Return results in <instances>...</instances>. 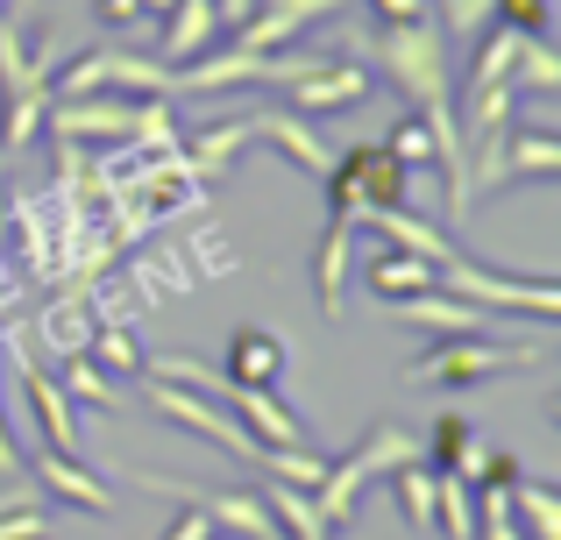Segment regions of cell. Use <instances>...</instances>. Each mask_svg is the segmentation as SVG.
I'll list each match as a JSON object with an SVG mask.
<instances>
[{
  "instance_id": "44dd1931",
  "label": "cell",
  "mask_w": 561,
  "mask_h": 540,
  "mask_svg": "<svg viewBox=\"0 0 561 540\" xmlns=\"http://www.w3.org/2000/svg\"><path fill=\"white\" fill-rule=\"evenodd\" d=\"M85 356H93L107 377H142V363H150L142 342H136V328H93L85 334Z\"/></svg>"
},
{
  "instance_id": "30bf717a",
  "label": "cell",
  "mask_w": 561,
  "mask_h": 540,
  "mask_svg": "<svg viewBox=\"0 0 561 540\" xmlns=\"http://www.w3.org/2000/svg\"><path fill=\"white\" fill-rule=\"evenodd\" d=\"M249 128H256V142H277V157H291L306 179H328V171H334V150L313 136V122H306V114L263 107V114H249Z\"/></svg>"
},
{
  "instance_id": "e0dca14e",
  "label": "cell",
  "mask_w": 561,
  "mask_h": 540,
  "mask_svg": "<svg viewBox=\"0 0 561 540\" xmlns=\"http://www.w3.org/2000/svg\"><path fill=\"white\" fill-rule=\"evenodd\" d=\"M434 470L462 476V484L477 491V470H483V448H477V434H469V420H462V413H440V420H434Z\"/></svg>"
},
{
  "instance_id": "7a4b0ae2",
  "label": "cell",
  "mask_w": 561,
  "mask_h": 540,
  "mask_svg": "<svg viewBox=\"0 0 561 540\" xmlns=\"http://www.w3.org/2000/svg\"><path fill=\"white\" fill-rule=\"evenodd\" d=\"M512 179H561V136L554 128H497L469 142V199L497 193Z\"/></svg>"
},
{
  "instance_id": "52a82bcc",
  "label": "cell",
  "mask_w": 561,
  "mask_h": 540,
  "mask_svg": "<svg viewBox=\"0 0 561 540\" xmlns=\"http://www.w3.org/2000/svg\"><path fill=\"white\" fill-rule=\"evenodd\" d=\"M334 8H348V0H256V8L234 22V50H277V43H291L299 28L328 22Z\"/></svg>"
},
{
  "instance_id": "3957f363",
  "label": "cell",
  "mask_w": 561,
  "mask_h": 540,
  "mask_svg": "<svg viewBox=\"0 0 561 540\" xmlns=\"http://www.w3.org/2000/svg\"><path fill=\"white\" fill-rule=\"evenodd\" d=\"M85 93H171V65H157V57L142 50H79L71 65L50 71V100H85Z\"/></svg>"
},
{
  "instance_id": "d6986e66",
  "label": "cell",
  "mask_w": 561,
  "mask_h": 540,
  "mask_svg": "<svg viewBox=\"0 0 561 540\" xmlns=\"http://www.w3.org/2000/svg\"><path fill=\"white\" fill-rule=\"evenodd\" d=\"M434 527H448V540H477V491L448 470H434Z\"/></svg>"
},
{
  "instance_id": "2e32d148",
  "label": "cell",
  "mask_w": 561,
  "mask_h": 540,
  "mask_svg": "<svg viewBox=\"0 0 561 540\" xmlns=\"http://www.w3.org/2000/svg\"><path fill=\"white\" fill-rule=\"evenodd\" d=\"M348 228L356 221H328V235L313 242V299L328 320H342V277H348Z\"/></svg>"
},
{
  "instance_id": "277c9868",
  "label": "cell",
  "mask_w": 561,
  "mask_h": 540,
  "mask_svg": "<svg viewBox=\"0 0 561 540\" xmlns=\"http://www.w3.org/2000/svg\"><path fill=\"white\" fill-rule=\"evenodd\" d=\"M412 456H420V441H412L405 427H370V441H363L348 462H334V470L313 484V513H320V527L334 533V527L348 519V505H356V491L370 484V476H391L398 462H412Z\"/></svg>"
},
{
  "instance_id": "8fae6325",
  "label": "cell",
  "mask_w": 561,
  "mask_h": 540,
  "mask_svg": "<svg viewBox=\"0 0 561 540\" xmlns=\"http://www.w3.org/2000/svg\"><path fill=\"white\" fill-rule=\"evenodd\" d=\"M157 28H164V57L157 65H192V57H206L220 43V8L214 0H171L164 14H157Z\"/></svg>"
},
{
  "instance_id": "7c38bea8",
  "label": "cell",
  "mask_w": 561,
  "mask_h": 540,
  "mask_svg": "<svg viewBox=\"0 0 561 540\" xmlns=\"http://www.w3.org/2000/svg\"><path fill=\"white\" fill-rule=\"evenodd\" d=\"M363 285H370L383 306H398V299H420V291H434V264H426V256H412V250L377 242V250L363 256Z\"/></svg>"
},
{
  "instance_id": "6da1fadb",
  "label": "cell",
  "mask_w": 561,
  "mask_h": 540,
  "mask_svg": "<svg viewBox=\"0 0 561 540\" xmlns=\"http://www.w3.org/2000/svg\"><path fill=\"white\" fill-rule=\"evenodd\" d=\"M370 93H377V71L363 65V57H348V50H306L299 65H291V79L277 85V107H291V114H306V122H320V114L363 107Z\"/></svg>"
},
{
  "instance_id": "5bb4252c",
  "label": "cell",
  "mask_w": 561,
  "mask_h": 540,
  "mask_svg": "<svg viewBox=\"0 0 561 540\" xmlns=\"http://www.w3.org/2000/svg\"><path fill=\"white\" fill-rule=\"evenodd\" d=\"M242 142H256V128H249V114L242 122H220V128H199V136L179 150V164H185V179H199V185H214L220 171L242 157Z\"/></svg>"
},
{
  "instance_id": "7402d4cb",
  "label": "cell",
  "mask_w": 561,
  "mask_h": 540,
  "mask_svg": "<svg viewBox=\"0 0 561 540\" xmlns=\"http://www.w3.org/2000/svg\"><path fill=\"white\" fill-rule=\"evenodd\" d=\"M505 498L526 513V540H561V498H554V484L519 476V491H505Z\"/></svg>"
},
{
  "instance_id": "d4e9b609",
  "label": "cell",
  "mask_w": 561,
  "mask_h": 540,
  "mask_svg": "<svg viewBox=\"0 0 561 540\" xmlns=\"http://www.w3.org/2000/svg\"><path fill=\"white\" fill-rule=\"evenodd\" d=\"M491 22H497V0H440V36L477 43Z\"/></svg>"
},
{
  "instance_id": "5b68a950",
  "label": "cell",
  "mask_w": 561,
  "mask_h": 540,
  "mask_svg": "<svg viewBox=\"0 0 561 540\" xmlns=\"http://www.w3.org/2000/svg\"><path fill=\"white\" fill-rule=\"evenodd\" d=\"M512 363H540V348L534 342H497V334H440L412 363V384H483V377L512 370Z\"/></svg>"
},
{
  "instance_id": "9a60e30c",
  "label": "cell",
  "mask_w": 561,
  "mask_h": 540,
  "mask_svg": "<svg viewBox=\"0 0 561 540\" xmlns=\"http://www.w3.org/2000/svg\"><path fill=\"white\" fill-rule=\"evenodd\" d=\"M85 306H93V285H71L65 299H50V306H43L36 342H50V356H79V348H85V334L100 328V320H85Z\"/></svg>"
},
{
  "instance_id": "484cf974",
  "label": "cell",
  "mask_w": 561,
  "mask_h": 540,
  "mask_svg": "<svg viewBox=\"0 0 561 540\" xmlns=\"http://www.w3.org/2000/svg\"><path fill=\"white\" fill-rule=\"evenodd\" d=\"M185 256H199V277H228V271H234V242L214 235V228H192Z\"/></svg>"
},
{
  "instance_id": "ac0fdd59",
  "label": "cell",
  "mask_w": 561,
  "mask_h": 540,
  "mask_svg": "<svg viewBox=\"0 0 561 540\" xmlns=\"http://www.w3.org/2000/svg\"><path fill=\"white\" fill-rule=\"evenodd\" d=\"M57 391H65V405H85V413H114L122 405V391H114V377L100 370L93 356H65V377H57Z\"/></svg>"
},
{
  "instance_id": "9c48e42d",
  "label": "cell",
  "mask_w": 561,
  "mask_h": 540,
  "mask_svg": "<svg viewBox=\"0 0 561 540\" xmlns=\"http://www.w3.org/2000/svg\"><path fill=\"white\" fill-rule=\"evenodd\" d=\"M14 377H22V399H28V420H36L43 448H65V456H79V434H71L65 391H57V377L43 370L36 356H22V342H14Z\"/></svg>"
},
{
  "instance_id": "cb8c5ba5",
  "label": "cell",
  "mask_w": 561,
  "mask_h": 540,
  "mask_svg": "<svg viewBox=\"0 0 561 540\" xmlns=\"http://www.w3.org/2000/svg\"><path fill=\"white\" fill-rule=\"evenodd\" d=\"M383 150H391L405 171H426V164H434V128H426L420 114H398L391 136H383Z\"/></svg>"
},
{
  "instance_id": "ffe728a7",
  "label": "cell",
  "mask_w": 561,
  "mask_h": 540,
  "mask_svg": "<svg viewBox=\"0 0 561 540\" xmlns=\"http://www.w3.org/2000/svg\"><path fill=\"white\" fill-rule=\"evenodd\" d=\"M391 491H398V513L412 519V527L420 533H434V462H398L391 470Z\"/></svg>"
},
{
  "instance_id": "4fadbf2b",
  "label": "cell",
  "mask_w": 561,
  "mask_h": 540,
  "mask_svg": "<svg viewBox=\"0 0 561 540\" xmlns=\"http://www.w3.org/2000/svg\"><path fill=\"white\" fill-rule=\"evenodd\" d=\"M36 484L50 491V498H65V505H79V513H107V484H100L93 470H85L79 456H65V448H36Z\"/></svg>"
},
{
  "instance_id": "603a6c76",
  "label": "cell",
  "mask_w": 561,
  "mask_h": 540,
  "mask_svg": "<svg viewBox=\"0 0 561 540\" xmlns=\"http://www.w3.org/2000/svg\"><path fill=\"white\" fill-rule=\"evenodd\" d=\"M512 85H519V93H561V57H554V43H548V36H526V43H519Z\"/></svg>"
},
{
  "instance_id": "ba28073f",
  "label": "cell",
  "mask_w": 561,
  "mask_h": 540,
  "mask_svg": "<svg viewBox=\"0 0 561 540\" xmlns=\"http://www.w3.org/2000/svg\"><path fill=\"white\" fill-rule=\"evenodd\" d=\"M285 342L263 328H234L228 348H220V384H249V391H277L285 384Z\"/></svg>"
},
{
  "instance_id": "4316f807",
  "label": "cell",
  "mask_w": 561,
  "mask_h": 540,
  "mask_svg": "<svg viewBox=\"0 0 561 540\" xmlns=\"http://www.w3.org/2000/svg\"><path fill=\"white\" fill-rule=\"evenodd\" d=\"M370 8H377V28H405V22H426L434 0H370Z\"/></svg>"
},
{
  "instance_id": "8992f818",
  "label": "cell",
  "mask_w": 561,
  "mask_h": 540,
  "mask_svg": "<svg viewBox=\"0 0 561 540\" xmlns=\"http://www.w3.org/2000/svg\"><path fill=\"white\" fill-rule=\"evenodd\" d=\"M434 285H448L455 299H469V306H519V313H534L540 328L561 313V291L548 285V277H497V271H483L477 256H462V250H448L434 264Z\"/></svg>"
},
{
  "instance_id": "83f0119b",
  "label": "cell",
  "mask_w": 561,
  "mask_h": 540,
  "mask_svg": "<svg viewBox=\"0 0 561 540\" xmlns=\"http://www.w3.org/2000/svg\"><path fill=\"white\" fill-rule=\"evenodd\" d=\"M164 540H214V519H206L199 505H185V513L171 519V533H164Z\"/></svg>"
},
{
  "instance_id": "f1b7e54d",
  "label": "cell",
  "mask_w": 561,
  "mask_h": 540,
  "mask_svg": "<svg viewBox=\"0 0 561 540\" xmlns=\"http://www.w3.org/2000/svg\"><path fill=\"white\" fill-rule=\"evenodd\" d=\"M214 8H220V22H242V14L256 8V0H214Z\"/></svg>"
}]
</instances>
